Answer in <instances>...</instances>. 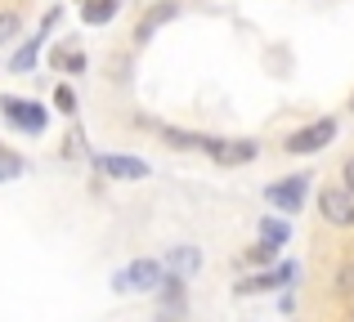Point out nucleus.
Instances as JSON below:
<instances>
[{"label": "nucleus", "mask_w": 354, "mask_h": 322, "mask_svg": "<svg viewBox=\"0 0 354 322\" xmlns=\"http://www.w3.org/2000/svg\"><path fill=\"white\" fill-rule=\"evenodd\" d=\"M54 68H63V72H86V54H81V50H54Z\"/></svg>", "instance_id": "dca6fc26"}, {"label": "nucleus", "mask_w": 354, "mask_h": 322, "mask_svg": "<svg viewBox=\"0 0 354 322\" xmlns=\"http://www.w3.org/2000/svg\"><path fill=\"white\" fill-rule=\"evenodd\" d=\"M287 237H292V224H287V219H274V215H265V219H260V242H265V246L283 251V246H287Z\"/></svg>", "instance_id": "9b49d317"}, {"label": "nucleus", "mask_w": 354, "mask_h": 322, "mask_svg": "<svg viewBox=\"0 0 354 322\" xmlns=\"http://www.w3.org/2000/svg\"><path fill=\"white\" fill-rule=\"evenodd\" d=\"M18 32H23V18L18 14H0V45H9Z\"/></svg>", "instance_id": "f3484780"}, {"label": "nucleus", "mask_w": 354, "mask_h": 322, "mask_svg": "<svg viewBox=\"0 0 354 322\" xmlns=\"http://www.w3.org/2000/svg\"><path fill=\"white\" fill-rule=\"evenodd\" d=\"M274 260H278V251L265 246V242H251L247 251H242V264H265V269H274Z\"/></svg>", "instance_id": "2eb2a0df"}, {"label": "nucleus", "mask_w": 354, "mask_h": 322, "mask_svg": "<svg viewBox=\"0 0 354 322\" xmlns=\"http://www.w3.org/2000/svg\"><path fill=\"white\" fill-rule=\"evenodd\" d=\"M54 108H59L63 117L77 112V94H72V85H59V90H54Z\"/></svg>", "instance_id": "a211bd4d"}, {"label": "nucleus", "mask_w": 354, "mask_h": 322, "mask_svg": "<svg viewBox=\"0 0 354 322\" xmlns=\"http://www.w3.org/2000/svg\"><path fill=\"white\" fill-rule=\"evenodd\" d=\"M117 9H121V0H81V18H86L90 27L113 23V18H117Z\"/></svg>", "instance_id": "9d476101"}, {"label": "nucleus", "mask_w": 354, "mask_h": 322, "mask_svg": "<svg viewBox=\"0 0 354 322\" xmlns=\"http://www.w3.org/2000/svg\"><path fill=\"white\" fill-rule=\"evenodd\" d=\"M292 278H296V264H274V269H265V273H251V278H242L234 291H238V296H260V291L287 287Z\"/></svg>", "instance_id": "423d86ee"}, {"label": "nucleus", "mask_w": 354, "mask_h": 322, "mask_svg": "<svg viewBox=\"0 0 354 322\" xmlns=\"http://www.w3.org/2000/svg\"><path fill=\"white\" fill-rule=\"evenodd\" d=\"M0 117H5L14 130H23V134H45V125H50L45 103H36V99H18V94H0Z\"/></svg>", "instance_id": "f257e3e1"}, {"label": "nucleus", "mask_w": 354, "mask_h": 322, "mask_svg": "<svg viewBox=\"0 0 354 322\" xmlns=\"http://www.w3.org/2000/svg\"><path fill=\"white\" fill-rule=\"evenodd\" d=\"M162 282H166V273L157 260H135L113 278V291H121V296H130V291H157Z\"/></svg>", "instance_id": "7ed1b4c3"}, {"label": "nucleus", "mask_w": 354, "mask_h": 322, "mask_svg": "<svg viewBox=\"0 0 354 322\" xmlns=\"http://www.w3.org/2000/svg\"><path fill=\"white\" fill-rule=\"evenodd\" d=\"M95 170L108 174V179H148V161L121 157V152H104V157H95Z\"/></svg>", "instance_id": "0eeeda50"}, {"label": "nucleus", "mask_w": 354, "mask_h": 322, "mask_svg": "<svg viewBox=\"0 0 354 322\" xmlns=\"http://www.w3.org/2000/svg\"><path fill=\"white\" fill-rule=\"evenodd\" d=\"M341 179H346V188L354 192V157H346V165H341Z\"/></svg>", "instance_id": "aec40b11"}, {"label": "nucleus", "mask_w": 354, "mask_h": 322, "mask_svg": "<svg viewBox=\"0 0 354 322\" xmlns=\"http://www.w3.org/2000/svg\"><path fill=\"white\" fill-rule=\"evenodd\" d=\"M27 170V161L18 157L14 148H5V143H0V183H9V179H18V174Z\"/></svg>", "instance_id": "4468645a"}, {"label": "nucleus", "mask_w": 354, "mask_h": 322, "mask_svg": "<svg viewBox=\"0 0 354 322\" xmlns=\"http://www.w3.org/2000/svg\"><path fill=\"white\" fill-rule=\"evenodd\" d=\"M337 296H354V260H346L337 269Z\"/></svg>", "instance_id": "6ab92c4d"}, {"label": "nucleus", "mask_w": 354, "mask_h": 322, "mask_svg": "<svg viewBox=\"0 0 354 322\" xmlns=\"http://www.w3.org/2000/svg\"><path fill=\"white\" fill-rule=\"evenodd\" d=\"M350 112H354V99H350Z\"/></svg>", "instance_id": "412c9836"}, {"label": "nucleus", "mask_w": 354, "mask_h": 322, "mask_svg": "<svg viewBox=\"0 0 354 322\" xmlns=\"http://www.w3.org/2000/svg\"><path fill=\"white\" fill-rule=\"evenodd\" d=\"M319 215L328 219L332 228H354V192L341 183V188H323L319 192Z\"/></svg>", "instance_id": "39448f33"}, {"label": "nucleus", "mask_w": 354, "mask_h": 322, "mask_svg": "<svg viewBox=\"0 0 354 322\" xmlns=\"http://www.w3.org/2000/svg\"><path fill=\"white\" fill-rule=\"evenodd\" d=\"M175 14H180V5H175V0H162V5H153L144 18H139V27H135V41H148V36H153L162 23H171Z\"/></svg>", "instance_id": "1a4fd4ad"}, {"label": "nucleus", "mask_w": 354, "mask_h": 322, "mask_svg": "<svg viewBox=\"0 0 354 322\" xmlns=\"http://www.w3.org/2000/svg\"><path fill=\"white\" fill-rule=\"evenodd\" d=\"M305 192H310V174H287V179L269 183L265 197H269V206H278L283 215H296V210L305 206Z\"/></svg>", "instance_id": "20e7f679"}, {"label": "nucleus", "mask_w": 354, "mask_h": 322, "mask_svg": "<svg viewBox=\"0 0 354 322\" xmlns=\"http://www.w3.org/2000/svg\"><path fill=\"white\" fill-rule=\"evenodd\" d=\"M171 273H180V278H189V273H198V264H202V255H198V246H175L171 251Z\"/></svg>", "instance_id": "f8f14e48"}, {"label": "nucleus", "mask_w": 354, "mask_h": 322, "mask_svg": "<svg viewBox=\"0 0 354 322\" xmlns=\"http://www.w3.org/2000/svg\"><path fill=\"white\" fill-rule=\"evenodd\" d=\"M41 45H45V32L32 36L23 50H14V59H9V72H32V68H36V54H41Z\"/></svg>", "instance_id": "ddd939ff"}, {"label": "nucleus", "mask_w": 354, "mask_h": 322, "mask_svg": "<svg viewBox=\"0 0 354 322\" xmlns=\"http://www.w3.org/2000/svg\"><path fill=\"white\" fill-rule=\"evenodd\" d=\"M332 139H337V121H332V117H319V121H310L305 130L287 134V143H283V148L292 152V157H310V152L328 148Z\"/></svg>", "instance_id": "f03ea898"}, {"label": "nucleus", "mask_w": 354, "mask_h": 322, "mask_svg": "<svg viewBox=\"0 0 354 322\" xmlns=\"http://www.w3.org/2000/svg\"><path fill=\"white\" fill-rule=\"evenodd\" d=\"M256 152H260L256 139H216L211 143V161H220V165H247V161H256Z\"/></svg>", "instance_id": "6e6552de"}]
</instances>
